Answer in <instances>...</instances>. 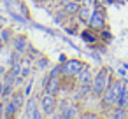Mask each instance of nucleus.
Masks as SVG:
<instances>
[{
	"mask_svg": "<svg viewBox=\"0 0 128 119\" xmlns=\"http://www.w3.org/2000/svg\"><path fill=\"white\" fill-rule=\"evenodd\" d=\"M91 86H93V93L104 95V91L109 88V72H107V68H102L95 75V79L91 81Z\"/></svg>",
	"mask_w": 128,
	"mask_h": 119,
	"instance_id": "obj_1",
	"label": "nucleus"
},
{
	"mask_svg": "<svg viewBox=\"0 0 128 119\" xmlns=\"http://www.w3.org/2000/svg\"><path fill=\"white\" fill-rule=\"evenodd\" d=\"M84 67H86V65H84L82 61H79V60H68V61H65V63L62 65V74L72 77V75H77Z\"/></svg>",
	"mask_w": 128,
	"mask_h": 119,
	"instance_id": "obj_2",
	"label": "nucleus"
},
{
	"mask_svg": "<svg viewBox=\"0 0 128 119\" xmlns=\"http://www.w3.org/2000/svg\"><path fill=\"white\" fill-rule=\"evenodd\" d=\"M42 110H44V116H48V117H51L53 114H54V109H56V100H54V95L53 93H48L46 91V95L42 96Z\"/></svg>",
	"mask_w": 128,
	"mask_h": 119,
	"instance_id": "obj_3",
	"label": "nucleus"
},
{
	"mask_svg": "<svg viewBox=\"0 0 128 119\" xmlns=\"http://www.w3.org/2000/svg\"><path fill=\"white\" fill-rule=\"evenodd\" d=\"M25 116H26V117H30V119H40V117L44 116L42 112H39V109H37V100H35V98H30V100L26 102Z\"/></svg>",
	"mask_w": 128,
	"mask_h": 119,
	"instance_id": "obj_4",
	"label": "nucleus"
},
{
	"mask_svg": "<svg viewBox=\"0 0 128 119\" xmlns=\"http://www.w3.org/2000/svg\"><path fill=\"white\" fill-rule=\"evenodd\" d=\"M88 25L93 28V30H102L105 26V21H104V14L100 11H93L91 12V18L88 21Z\"/></svg>",
	"mask_w": 128,
	"mask_h": 119,
	"instance_id": "obj_5",
	"label": "nucleus"
},
{
	"mask_svg": "<svg viewBox=\"0 0 128 119\" xmlns=\"http://www.w3.org/2000/svg\"><path fill=\"white\" fill-rule=\"evenodd\" d=\"M12 46H14V49L20 51V53H26V49L30 47L25 35H16V37L12 39Z\"/></svg>",
	"mask_w": 128,
	"mask_h": 119,
	"instance_id": "obj_6",
	"label": "nucleus"
},
{
	"mask_svg": "<svg viewBox=\"0 0 128 119\" xmlns=\"http://www.w3.org/2000/svg\"><path fill=\"white\" fill-rule=\"evenodd\" d=\"M20 109H21V107H18L12 100H9L7 103H4V117H14Z\"/></svg>",
	"mask_w": 128,
	"mask_h": 119,
	"instance_id": "obj_7",
	"label": "nucleus"
},
{
	"mask_svg": "<svg viewBox=\"0 0 128 119\" xmlns=\"http://www.w3.org/2000/svg\"><path fill=\"white\" fill-rule=\"evenodd\" d=\"M91 7H90V4H86V5H81L79 7V11H77V16H79V19L82 21V23H88L90 21V18H91Z\"/></svg>",
	"mask_w": 128,
	"mask_h": 119,
	"instance_id": "obj_8",
	"label": "nucleus"
},
{
	"mask_svg": "<svg viewBox=\"0 0 128 119\" xmlns=\"http://www.w3.org/2000/svg\"><path fill=\"white\" fill-rule=\"evenodd\" d=\"M93 79H91V70L88 68V67H84L79 74H77V82L82 86V84H90Z\"/></svg>",
	"mask_w": 128,
	"mask_h": 119,
	"instance_id": "obj_9",
	"label": "nucleus"
},
{
	"mask_svg": "<svg viewBox=\"0 0 128 119\" xmlns=\"http://www.w3.org/2000/svg\"><path fill=\"white\" fill-rule=\"evenodd\" d=\"M58 88H60V81H58V77L49 75V79H48V82H46V91L54 95V93L58 91Z\"/></svg>",
	"mask_w": 128,
	"mask_h": 119,
	"instance_id": "obj_10",
	"label": "nucleus"
},
{
	"mask_svg": "<svg viewBox=\"0 0 128 119\" xmlns=\"http://www.w3.org/2000/svg\"><path fill=\"white\" fill-rule=\"evenodd\" d=\"M79 7H81V4L76 2V0H68V2L63 4V11H65V14H77Z\"/></svg>",
	"mask_w": 128,
	"mask_h": 119,
	"instance_id": "obj_11",
	"label": "nucleus"
},
{
	"mask_svg": "<svg viewBox=\"0 0 128 119\" xmlns=\"http://www.w3.org/2000/svg\"><path fill=\"white\" fill-rule=\"evenodd\" d=\"M109 89L114 93V96H116V98H119V96H121V93H123L126 88H124V82H123V81H116V82H114Z\"/></svg>",
	"mask_w": 128,
	"mask_h": 119,
	"instance_id": "obj_12",
	"label": "nucleus"
},
{
	"mask_svg": "<svg viewBox=\"0 0 128 119\" xmlns=\"http://www.w3.org/2000/svg\"><path fill=\"white\" fill-rule=\"evenodd\" d=\"M104 103H105V105H116V103H118V98L114 96V93H112L109 88L104 91Z\"/></svg>",
	"mask_w": 128,
	"mask_h": 119,
	"instance_id": "obj_13",
	"label": "nucleus"
},
{
	"mask_svg": "<svg viewBox=\"0 0 128 119\" xmlns=\"http://www.w3.org/2000/svg\"><path fill=\"white\" fill-rule=\"evenodd\" d=\"M25 96H26L25 93L18 91V93H12V95H11V100H12V102H14V103H16L18 107H21V105L25 103Z\"/></svg>",
	"mask_w": 128,
	"mask_h": 119,
	"instance_id": "obj_14",
	"label": "nucleus"
},
{
	"mask_svg": "<svg viewBox=\"0 0 128 119\" xmlns=\"http://www.w3.org/2000/svg\"><path fill=\"white\" fill-rule=\"evenodd\" d=\"M0 37H2L4 44H9V42L12 40V32H11L9 28H4V30H0Z\"/></svg>",
	"mask_w": 128,
	"mask_h": 119,
	"instance_id": "obj_15",
	"label": "nucleus"
},
{
	"mask_svg": "<svg viewBox=\"0 0 128 119\" xmlns=\"http://www.w3.org/2000/svg\"><path fill=\"white\" fill-rule=\"evenodd\" d=\"M118 107H128V89H124L123 93H121V96L118 98Z\"/></svg>",
	"mask_w": 128,
	"mask_h": 119,
	"instance_id": "obj_16",
	"label": "nucleus"
},
{
	"mask_svg": "<svg viewBox=\"0 0 128 119\" xmlns=\"http://www.w3.org/2000/svg\"><path fill=\"white\" fill-rule=\"evenodd\" d=\"M62 116H63V117H76V116H77V107H74V105L67 107Z\"/></svg>",
	"mask_w": 128,
	"mask_h": 119,
	"instance_id": "obj_17",
	"label": "nucleus"
},
{
	"mask_svg": "<svg viewBox=\"0 0 128 119\" xmlns=\"http://www.w3.org/2000/svg\"><path fill=\"white\" fill-rule=\"evenodd\" d=\"M112 117H116V119H123V117H126V112H124V109H123V107H118V110L112 114Z\"/></svg>",
	"mask_w": 128,
	"mask_h": 119,
	"instance_id": "obj_18",
	"label": "nucleus"
},
{
	"mask_svg": "<svg viewBox=\"0 0 128 119\" xmlns=\"http://www.w3.org/2000/svg\"><path fill=\"white\" fill-rule=\"evenodd\" d=\"M82 39H84L86 42H95V40H96V39H95L91 33H88V32H84V33H82Z\"/></svg>",
	"mask_w": 128,
	"mask_h": 119,
	"instance_id": "obj_19",
	"label": "nucleus"
},
{
	"mask_svg": "<svg viewBox=\"0 0 128 119\" xmlns=\"http://www.w3.org/2000/svg\"><path fill=\"white\" fill-rule=\"evenodd\" d=\"M37 67H39L40 70H42V68H46V67H48V60H46V58H40V60L37 61Z\"/></svg>",
	"mask_w": 128,
	"mask_h": 119,
	"instance_id": "obj_20",
	"label": "nucleus"
},
{
	"mask_svg": "<svg viewBox=\"0 0 128 119\" xmlns=\"http://www.w3.org/2000/svg\"><path fill=\"white\" fill-rule=\"evenodd\" d=\"M32 82H34V81H28V82H26V89H25V95H26V96H28L30 91H32Z\"/></svg>",
	"mask_w": 128,
	"mask_h": 119,
	"instance_id": "obj_21",
	"label": "nucleus"
},
{
	"mask_svg": "<svg viewBox=\"0 0 128 119\" xmlns=\"http://www.w3.org/2000/svg\"><path fill=\"white\" fill-rule=\"evenodd\" d=\"M2 95H4V81L0 79V98H2Z\"/></svg>",
	"mask_w": 128,
	"mask_h": 119,
	"instance_id": "obj_22",
	"label": "nucleus"
},
{
	"mask_svg": "<svg viewBox=\"0 0 128 119\" xmlns=\"http://www.w3.org/2000/svg\"><path fill=\"white\" fill-rule=\"evenodd\" d=\"M0 117H4V103H2V100H0Z\"/></svg>",
	"mask_w": 128,
	"mask_h": 119,
	"instance_id": "obj_23",
	"label": "nucleus"
},
{
	"mask_svg": "<svg viewBox=\"0 0 128 119\" xmlns=\"http://www.w3.org/2000/svg\"><path fill=\"white\" fill-rule=\"evenodd\" d=\"M82 117H90V119H93V117H96V116H95V114H84Z\"/></svg>",
	"mask_w": 128,
	"mask_h": 119,
	"instance_id": "obj_24",
	"label": "nucleus"
},
{
	"mask_svg": "<svg viewBox=\"0 0 128 119\" xmlns=\"http://www.w3.org/2000/svg\"><path fill=\"white\" fill-rule=\"evenodd\" d=\"M6 74V70H4V67H0V75H4Z\"/></svg>",
	"mask_w": 128,
	"mask_h": 119,
	"instance_id": "obj_25",
	"label": "nucleus"
},
{
	"mask_svg": "<svg viewBox=\"0 0 128 119\" xmlns=\"http://www.w3.org/2000/svg\"><path fill=\"white\" fill-rule=\"evenodd\" d=\"M35 2H39V4H46L48 0H35Z\"/></svg>",
	"mask_w": 128,
	"mask_h": 119,
	"instance_id": "obj_26",
	"label": "nucleus"
},
{
	"mask_svg": "<svg viewBox=\"0 0 128 119\" xmlns=\"http://www.w3.org/2000/svg\"><path fill=\"white\" fill-rule=\"evenodd\" d=\"M2 46H4V40H2V37H0V49H2Z\"/></svg>",
	"mask_w": 128,
	"mask_h": 119,
	"instance_id": "obj_27",
	"label": "nucleus"
},
{
	"mask_svg": "<svg viewBox=\"0 0 128 119\" xmlns=\"http://www.w3.org/2000/svg\"><path fill=\"white\" fill-rule=\"evenodd\" d=\"M76 2H79V4H81V2H84V0H76Z\"/></svg>",
	"mask_w": 128,
	"mask_h": 119,
	"instance_id": "obj_28",
	"label": "nucleus"
},
{
	"mask_svg": "<svg viewBox=\"0 0 128 119\" xmlns=\"http://www.w3.org/2000/svg\"><path fill=\"white\" fill-rule=\"evenodd\" d=\"M0 23H2V19H0Z\"/></svg>",
	"mask_w": 128,
	"mask_h": 119,
	"instance_id": "obj_29",
	"label": "nucleus"
}]
</instances>
